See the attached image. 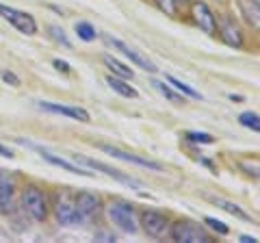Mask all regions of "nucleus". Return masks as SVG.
Wrapping results in <instances>:
<instances>
[{
	"label": "nucleus",
	"instance_id": "obj_1",
	"mask_svg": "<svg viewBox=\"0 0 260 243\" xmlns=\"http://www.w3.org/2000/svg\"><path fill=\"white\" fill-rule=\"evenodd\" d=\"M107 213H109V220L117 226L119 230H124L128 234H135L137 232V220H135V206L128 204V202H111L107 206Z\"/></svg>",
	"mask_w": 260,
	"mask_h": 243
},
{
	"label": "nucleus",
	"instance_id": "obj_2",
	"mask_svg": "<svg viewBox=\"0 0 260 243\" xmlns=\"http://www.w3.org/2000/svg\"><path fill=\"white\" fill-rule=\"evenodd\" d=\"M22 208L24 213H28L35 222H46L48 217V206H46V198L35 185H26L22 191Z\"/></svg>",
	"mask_w": 260,
	"mask_h": 243
},
{
	"label": "nucleus",
	"instance_id": "obj_3",
	"mask_svg": "<svg viewBox=\"0 0 260 243\" xmlns=\"http://www.w3.org/2000/svg\"><path fill=\"white\" fill-rule=\"evenodd\" d=\"M72 161H74V163H78L80 167L98 169V172H102V174H107V176H111V178H115V180L128 185V187H135V189H141V187H143L141 180H137V178H133V176L121 174L119 169L104 165V163H100V161H95V159H89V157H83V155H72Z\"/></svg>",
	"mask_w": 260,
	"mask_h": 243
},
{
	"label": "nucleus",
	"instance_id": "obj_4",
	"mask_svg": "<svg viewBox=\"0 0 260 243\" xmlns=\"http://www.w3.org/2000/svg\"><path fill=\"white\" fill-rule=\"evenodd\" d=\"M169 237L178 243H208L210 241V234L202 226H195L191 222H176L172 226Z\"/></svg>",
	"mask_w": 260,
	"mask_h": 243
},
{
	"label": "nucleus",
	"instance_id": "obj_5",
	"mask_svg": "<svg viewBox=\"0 0 260 243\" xmlns=\"http://www.w3.org/2000/svg\"><path fill=\"white\" fill-rule=\"evenodd\" d=\"M0 15H3L9 24H13V26L24 35H35L37 33V22L26 11H20V9H13V7L0 5Z\"/></svg>",
	"mask_w": 260,
	"mask_h": 243
},
{
	"label": "nucleus",
	"instance_id": "obj_6",
	"mask_svg": "<svg viewBox=\"0 0 260 243\" xmlns=\"http://www.w3.org/2000/svg\"><path fill=\"white\" fill-rule=\"evenodd\" d=\"M104 42H107L111 48H115V50H119V52L124 54V56H128V59L133 61L137 68H141V70H145V72H150V74H154V72L158 70V68L154 66V63L148 59V56H143L141 52H137L135 48H130L128 44L121 42V39H117V37H111V35H104Z\"/></svg>",
	"mask_w": 260,
	"mask_h": 243
},
{
	"label": "nucleus",
	"instance_id": "obj_7",
	"mask_svg": "<svg viewBox=\"0 0 260 243\" xmlns=\"http://www.w3.org/2000/svg\"><path fill=\"white\" fill-rule=\"evenodd\" d=\"M139 224H141L143 232L148 234V237H154V239H160L167 230V217L162 213H158V210H152V208L143 210Z\"/></svg>",
	"mask_w": 260,
	"mask_h": 243
},
{
	"label": "nucleus",
	"instance_id": "obj_8",
	"mask_svg": "<svg viewBox=\"0 0 260 243\" xmlns=\"http://www.w3.org/2000/svg\"><path fill=\"white\" fill-rule=\"evenodd\" d=\"M54 215H56V222L61 226H78L85 222V217L78 213L74 202H72L68 196H61L56 200V206H54Z\"/></svg>",
	"mask_w": 260,
	"mask_h": 243
},
{
	"label": "nucleus",
	"instance_id": "obj_9",
	"mask_svg": "<svg viewBox=\"0 0 260 243\" xmlns=\"http://www.w3.org/2000/svg\"><path fill=\"white\" fill-rule=\"evenodd\" d=\"M100 150L102 152H107V155L111 157H115V159H121V161H126V163H135V165H139V167H145V169H152V172H160L162 165L156 163V161H150V159H143L139 155H130V152H124V150H119L115 148V145H109V143H100Z\"/></svg>",
	"mask_w": 260,
	"mask_h": 243
},
{
	"label": "nucleus",
	"instance_id": "obj_10",
	"mask_svg": "<svg viewBox=\"0 0 260 243\" xmlns=\"http://www.w3.org/2000/svg\"><path fill=\"white\" fill-rule=\"evenodd\" d=\"M37 107L46 111V113H56V115H65L70 119H78V122H89L91 115L89 111L83 107H65V104H56V102H37Z\"/></svg>",
	"mask_w": 260,
	"mask_h": 243
},
{
	"label": "nucleus",
	"instance_id": "obj_11",
	"mask_svg": "<svg viewBox=\"0 0 260 243\" xmlns=\"http://www.w3.org/2000/svg\"><path fill=\"white\" fill-rule=\"evenodd\" d=\"M193 18L195 22H198V26L204 31V33L208 35H215L217 31V22H215V13L210 11V7L206 3H202V0H198V3H193Z\"/></svg>",
	"mask_w": 260,
	"mask_h": 243
},
{
	"label": "nucleus",
	"instance_id": "obj_12",
	"mask_svg": "<svg viewBox=\"0 0 260 243\" xmlns=\"http://www.w3.org/2000/svg\"><path fill=\"white\" fill-rule=\"evenodd\" d=\"M74 206H76L78 213L85 217V220L98 215V213H100V208H102L100 198H98L95 193H89V191H80L78 193L76 200H74Z\"/></svg>",
	"mask_w": 260,
	"mask_h": 243
},
{
	"label": "nucleus",
	"instance_id": "obj_13",
	"mask_svg": "<svg viewBox=\"0 0 260 243\" xmlns=\"http://www.w3.org/2000/svg\"><path fill=\"white\" fill-rule=\"evenodd\" d=\"M13 193H15V185L13 178L0 169V213H9L13 206Z\"/></svg>",
	"mask_w": 260,
	"mask_h": 243
},
{
	"label": "nucleus",
	"instance_id": "obj_14",
	"mask_svg": "<svg viewBox=\"0 0 260 243\" xmlns=\"http://www.w3.org/2000/svg\"><path fill=\"white\" fill-rule=\"evenodd\" d=\"M219 35H221V39L228 46L237 48V50H239V48H243V35H241V31H239V26L234 22L223 20L221 26H219Z\"/></svg>",
	"mask_w": 260,
	"mask_h": 243
},
{
	"label": "nucleus",
	"instance_id": "obj_15",
	"mask_svg": "<svg viewBox=\"0 0 260 243\" xmlns=\"http://www.w3.org/2000/svg\"><path fill=\"white\" fill-rule=\"evenodd\" d=\"M35 148H37V145H35ZM37 150L42 152L44 161H48V163H52V165L61 167V169H65V172H70V174H78V176H91V172H87V169H83L78 163H70V161H65V159H61V157H54V155H50V152H46V150H42V148H37Z\"/></svg>",
	"mask_w": 260,
	"mask_h": 243
},
{
	"label": "nucleus",
	"instance_id": "obj_16",
	"mask_svg": "<svg viewBox=\"0 0 260 243\" xmlns=\"http://www.w3.org/2000/svg\"><path fill=\"white\" fill-rule=\"evenodd\" d=\"M107 83H109V87L113 89V92H117L119 96H124V98H137V96H139V92H137L133 85L126 83V78H119V76L109 74L107 76Z\"/></svg>",
	"mask_w": 260,
	"mask_h": 243
},
{
	"label": "nucleus",
	"instance_id": "obj_17",
	"mask_svg": "<svg viewBox=\"0 0 260 243\" xmlns=\"http://www.w3.org/2000/svg\"><path fill=\"white\" fill-rule=\"evenodd\" d=\"M104 66H107L109 70H111V74L113 76H119V78H130V80H133L135 78V72L133 70H130L128 66H124V63H119L117 59H115V56H111V54H104Z\"/></svg>",
	"mask_w": 260,
	"mask_h": 243
},
{
	"label": "nucleus",
	"instance_id": "obj_18",
	"mask_svg": "<svg viewBox=\"0 0 260 243\" xmlns=\"http://www.w3.org/2000/svg\"><path fill=\"white\" fill-rule=\"evenodd\" d=\"M239 7H241V13L245 15V20L254 28H258L260 26V7L256 0H239Z\"/></svg>",
	"mask_w": 260,
	"mask_h": 243
},
{
	"label": "nucleus",
	"instance_id": "obj_19",
	"mask_svg": "<svg viewBox=\"0 0 260 243\" xmlns=\"http://www.w3.org/2000/svg\"><path fill=\"white\" fill-rule=\"evenodd\" d=\"M154 89H156V92L160 94V96H165V98L169 100V102H174V104H184L186 102V98L182 94H178L176 89H172L169 85H165V83H160V80H152L150 83Z\"/></svg>",
	"mask_w": 260,
	"mask_h": 243
},
{
	"label": "nucleus",
	"instance_id": "obj_20",
	"mask_svg": "<svg viewBox=\"0 0 260 243\" xmlns=\"http://www.w3.org/2000/svg\"><path fill=\"white\" fill-rule=\"evenodd\" d=\"M210 200H213V204H215V206L223 208L225 213H230V215H234V217H239V220H249V215H247L239 204H234V202L223 200V198H210Z\"/></svg>",
	"mask_w": 260,
	"mask_h": 243
},
{
	"label": "nucleus",
	"instance_id": "obj_21",
	"mask_svg": "<svg viewBox=\"0 0 260 243\" xmlns=\"http://www.w3.org/2000/svg\"><path fill=\"white\" fill-rule=\"evenodd\" d=\"M167 83L172 85L178 94H182L184 98H193V100H202V94L200 92H195V89L191 87V85H186V83H182L180 78H176V76H167Z\"/></svg>",
	"mask_w": 260,
	"mask_h": 243
},
{
	"label": "nucleus",
	"instance_id": "obj_22",
	"mask_svg": "<svg viewBox=\"0 0 260 243\" xmlns=\"http://www.w3.org/2000/svg\"><path fill=\"white\" fill-rule=\"evenodd\" d=\"M239 122H241V126L251 128L254 133L260 131V117H258V113H251V111L241 113V115H239Z\"/></svg>",
	"mask_w": 260,
	"mask_h": 243
},
{
	"label": "nucleus",
	"instance_id": "obj_23",
	"mask_svg": "<svg viewBox=\"0 0 260 243\" xmlns=\"http://www.w3.org/2000/svg\"><path fill=\"white\" fill-rule=\"evenodd\" d=\"M48 35H50L56 44H61L63 48H72V42L68 39V35H65V31L61 26H54V24H50V26H48Z\"/></svg>",
	"mask_w": 260,
	"mask_h": 243
},
{
	"label": "nucleus",
	"instance_id": "obj_24",
	"mask_svg": "<svg viewBox=\"0 0 260 243\" xmlns=\"http://www.w3.org/2000/svg\"><path fill=\"white\" fill-rule=\"evenodd\" d=\"M76 33H78V37L83 39V42H93V39L98 37L95 28H93L89 22H78V24H76Z\"/></svg>",
	"mask_w": 260,
	"mask_h": 243
},
{
	"label": "nucleus",
	"instance_id": "obj_25",
	"mask_svg": "<svg viewBox=\"0 0 260 243\" xmlns=\"http://www.w3.org/2000/svg\"><path fill=\"white\" fill-rule=\"evenodd\" d=\"M204 224L208 226L210 230H215L217 234H228L230 232V228L223 224V222H219V220H215V217H204Z\"/></svg>",
	"mask_w": 260,
	"mask_h": 243
},
{
	"label": "nucleus",
	"instance_id": "obj_26",
	"mask_svg": "<svg viewBox=\"0 0 260 243\" xmlns=\"http://www.w3.org/2000/svg\"><path fill=\"white\" fill-rule=\"evenodd\" d=\"M184 137H186L189 141H193V143H213V141H215L208 133H198V131H189Z\"/></svg>",
	"mask_w": 260,
	"mask_h": 243
},
{
	"label": "nucleus",
	"instance_id": "obj_27",
	"mask_svg": "<svg viewBox=\"0 0 260 243\" xmlns=\"http://www.w3.org/2000/svg\"><path fill=\"white\" fill-rule=\"evenodd\" d=\"M154 3H156V7L162 13H167V15L176 13V3H174V0H154Z\"/></svg>",
	"mask_w": 260,
	"mask_h": 243
},
{
	"label": "nucleus",
	"instance_id": "obj_28",
	"mask_svg": "<svg viewBox=\"0 0 260 243\" xmlns=\"http://www.w3.org/2000/svg\"><path fill=\"white\" fill-rule=\"evenodd\" d=\"M0 76H3V80H5V83H9V85H13V87H18L20 85V78L18 76H15L13 74V72H3V74H0Z\"/></svg>",
	"mask_w": 260,
	"mask_h": 243
},
{
	"label": "nucleus",
	"instance_id": "obj_29",
	"mask_svg": "<svg viewBox=\"0 0 260 243\" xmlns=\"http://www.w3.org/2000/svg\"><path fill=\"white\" fill-rule=\"evenodd\" d=\"M93 239H95V241H107V243H113V241H115V237H113L111 232H104V230H98V232L93 234Z\"/></svg>",
	"mask_w": 260,
	"mask_h": 243
},
{
	"label": "nucleus",
	"instance_id": "obj_30",
	"mask_svg": "<svg viewBox=\"0 0 260 243\" xmlns=\"http://www.w3.org/2000/svg\"><path fill=\"white\" fill-rule=\"evenodd\" d=\"M54 68L59 70V72H65V74H68V72H70V63L68 61H61V59H54Z\"/></svg>",
	"mask_w": 260,
	"mask_h": 243
},
{
	"label": "nucleus",
	"instance_id": "obj_31",
	"mask_svg": "<svg viewBox=\"0 0 260 243\" xmlns=\"http://www.w3.org/2000/svg\"><path fill=\"white\" fill-rule=\"evenodd\" d=\"M0 157H5V159H13V152L7 148V145L0 143Z\"/></svg>",
	"mask_w": 260,
	"mask_h": 243
},
{
	"label": "nucleus",
	"instance_id": "obj_32",
	"mask_svg": "<svg viewBox=\"0 0 260 243\" xmlns=\"http://www.w3.org/2000/svg\"><path fill=\"white\" fill-rule=\"evenodd\" d=\"M241 243H256V237H249V234H243Z\"/></svg>",
	"mask_w": 260,
	"mask_h": 243
},
{
	"label": "nucleus",
	"instance_id": "obj_33",
	"mask_svg": "<svg viewBox=\"0 0 260 243\" xmlns=\"http://www.w3.org/2000/svg\"><path fill=\"white\" fill-rule=\"evenodd\" d=\"M230 100H234V102H241V100H243V96H234V94H232V96H230Z\"/></svg>",
	"mask_w": 260,
	"mask_h": 243
},
{
	"label": "nucleus",
	"instance_id": "obj_34",
	"mask_svg": "<svg viewBox=\"0 0 260 243\" xmlns=\"http://www.w3.org/2000/svg\"><path fill=\"white\" fill-rule=\"evenodd\" d=\"M174 3H186V0H174Z\"/></svg>",
	"mask_w": 260,
	"mask_h": 243
},
{
	"label": "nucleus",
	"instance_id": "obj_35",
	"mask_svg": "<svg viewBox=\"0 0 260 243\" xmlns=\"http://www.w3.org/2000/svg\"><path fill=\"white\" fill-rule=\"evenodd\" d=\"M256 3H258V0H256Z\"/></svg>",
	"mask_w": 260,
	"mask_h": 243
}]
</instances>
